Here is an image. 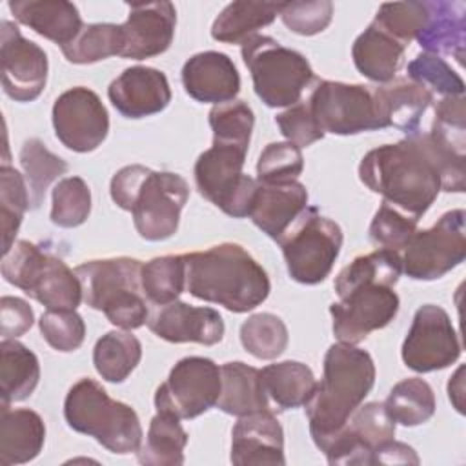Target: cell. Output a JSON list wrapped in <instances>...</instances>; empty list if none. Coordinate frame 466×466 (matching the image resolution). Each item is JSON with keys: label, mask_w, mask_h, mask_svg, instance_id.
<instances>
[{"label": "cell", "mask_w": 466, "mask_h": 466, "mask_svg": "<svg viewBox=\"0 0 466 466\" xmlns=\"http://www.w3.org/2000/svg\"><path fill=\"white\" fill-rule=\"evenodd\" d=\"M308 208V189L299 180L291 182H258L253 195L249 218L253 224L279 240L295 218Z\"/></svg>", "instance_id": "cell-24"}, {"label": "cell", "mask_w": 466, "mask_h": 466, "mask_svg": "<svg viewBox=\"0 0 466 466\" xmlns=\"http://www.w3.org/2000/svg\"><path fill=\"white\" fill-rule=\"evenodd\" d=\"M107 96L122 116L144 118L167 107L171 102V87L160 69L133 66L124 69L109 84Z\"/></svg>", "instance_id": "cell-21"}, {"label": "cell", "mask_w": 466, "mask_h": 466, "mask_svg": "<svg viewBox=\"0 0 466 466\" xmlns=\"http://www.w3.org/2000/svg\"><path fill=\"white\" fill-rule=\"evenodd\" d=\"M220 368L208 357H184L157 388L155 408L177 419H195L217 406Z\"/></svg>", "instance_id": "cell-13"}, {"label": "cell", "mask_w": 466, "mask_h": 466, "mask_svg": "<svg viewBox=\"0 0 466 466\" xmlns=\"http://www.w3.org/2000/svg\"><path fill=\"white\" fill-rule=\"evenodd\" d=\"M306 102L324 135H357L362 131L384 129L379 118L373 89L368 86L315 80Z\"/></svg>", "instance_id": "cell-12"}, {"label": "cell", "mask_w": 466, "mask_h": 466, "mask_svg": "<svg viewBox=\"0 0 466 466\" xmlns=\"http://www.w3.org/2000/svg\"><path fill=\"white\" fill-rule=\"evenodd\" d=\"M124 35L116 24H84L73 42L60 47L71 64H95L122 53Z\"/></svg>", "instance_id": "cell-39"}, {"label": "cell", "mask_w": 466, "mask_h": 466, "mask_svg": "<svg viewBox=\"0 0 466 466\" xmlns=\"http://www.w3.org/2000/svg\"><path fill=\"white\" fill-rule=\"evenodd\" d=\"M35 322L31 306L18 297H2L0 300V333L2 339H16L24 335Z\"/></svg>", "instance_id": "cell-53"}, {"label": "cell", "mask_w": 466, "mask_h": 466, "mask_svg": "<svg viewBox=\"0 0 466 466\" xmlns=\"http://www.w3.org/2000/svg\"><path fill=\"white\" fill-rule=\"evenodd\" d=\"M29 189L25 178L9 164L0 167V218H2V253L15 244V237L29 208Z\"/></svg>", "instance_id": "cell-42"}, {"label": "cell", "mask_w": 466, "mask_h": 466, "mask_svg": "<svg viewBox=\"0 0 466 466\" xmlns=\"http://www.w3.org/2000/svg\"><path fill=\"white\" fill-rule=\"evenodd\" d=\"M417 218L382 200L370 224V238L380 248L399 251L406 248V244L417 231Z\"/></svg>", "instance_id": "cell-47"}, {"label": "cell", "mask_w": 466, "mask_h": 466, "mask_svg": "<svg viewBox=\"0 0 466 466\" xmlns=\"http://www.w3.org/2000/svg\"><path fill=\"white\" fill-rule=\"evenodd\" d=\"M277 242L289 277L300 284L315 286L331 273L342 248V229L335 220L320 215L317 208L308 206Z\"/></svg>", "instance_id": "cell-9"}, {"label": "cell", "mask_w": 466, "mask_h": 466, "mask_svg": "<svg viewBox=\"0 0 466 466\" xmlns=\"http://www.w3.org/2000/svg\"><path fill=\"white\" fill-rule=\"evenodd\" d=\"M186 444L187 433L180 419L157 411L149 422L146 442L137 451V459L146 466H180L184 464Z\"/></svg>", "instance_id": "cell-34"}, {"label": "cell", "mask_w": 466, "mask_h": 466, "mask_svg": "<svg viewBox=\"0 0 466 466\" xmlns=\"http://www.w3.org/2000/svg\"><path fill=\"white\" fill-rule=\"evenodd\" d=\"M404 364L428 373L451 366L461 357V342L450 315L435 304L420 306L400 350Z\"/></svg>", "instance_id": "cell-15"}, {"label": "cell", "mask_w": 466, "mask_h": 466, "mask_svg": "<svg viewBox=\"0 0 466 466\" xmlns=\"http://www.w3.org/2000/svg\"><path fill=\"white\" fill-rule=\"evenodd\" d=\"M220 395L217 408L235 417L269 410V400L262 384L260 370L235 360L220 366Z\"/></svg>", "instance_id": "cell-29"}, {"label": "cell", "mask_w": 466, "mask_h": 466, "mask_svg": "<svg viewBox=\"0 0 466 466\" xmlns=\"http://www.w3.org/2000/svg\"><path fill=\"white\" fill-rule=\"evenodd\" d=\"M18 158L29 189L31 208H38L46 198L47 187L67 171V162L51 153L40 138L25 140Z\"/></svg>", "instance_id": "cell-37"}, {"label": "cell", "mask_w": 466, "mask_h": 466, "mask_svg": "<svg viewBox=\"0 0 466 466\" xmlns=\"http://www.w3.org/2000/svg\"><path fill=\"white\" fill-rule=\"evenodd\" d=\"M406 46L380 29L375 22H371L353 42L351 56L353 64L360 75L366 78L386 84L395 78Z\"/></svg>", "instance_id": "cell-30"}, {"label": "cell", "mask_w": 466, "mask_h": 466, "mask_svg": "<svg viewBox=\"0 0 466 466\" xmlns=\"http://www.w3.org/2000/svg\"><path fill=\"white\" fill-rule=\"evenodd\" d=\"M426 24L415 38L424 53L450 55L461 66L466 44V5L459 0L426 2Z\"/></svg>", "instance_id": "cell-26"}, {"label": "cell", "mask_w": 466, "mask_h": 466, "mask_svg": "<svg viewBox=\"0 0 466 466\" xmlns=\"http://www.w3.org/2000/svg\"><path fill=\"white\" fill-rule=\"evenodd\" d=\"M0 64L2 87L9 98L33 102L42 95L47 82V55L7 20H2L0 29Z\"/></svg>", "instance_id": "cell-17"}, {"label": "cell", "mask_w": 466, "mask_h": 466, "mask_svg": "<svg viewBox=\"0 0 466 466\" xmlns=\"http://www.w3.org/2000/svg\"><path fill=\"white\" fill-rule=\"evenodd\" d=\"M186 289L195 299L246 313L260 306L271 289L266 269L235 242L186 253Z\"/></svg>", "instance_id": "cell-2"}, {"label": "cell", "mask_w": 466, "mask_h": 466, "mask_svg": "<svg viewBox=\"0 0 466 466\" xmlns=\"http://www.w3.org/2000/svg\"><path fill=\"white\" fill-rule=\"evenodd\" d=\"M288 328L273 313H255L240 326V342L244 350L260 360H273L288 348Z\"/></svg>", "instance_id": "cell-41"}, {"label": "cell", "mask_w": 466, "mask_h": 466, "mask_svg": "<svg viewBox=\"0 0 466 466\" xmlns=\"http://www.w3.org/2000/svg\"><path fill=\"white\" fill-rule=\"evenodd\" d=\"M246 153L248 146L213 140L193 169L198 193L233 218L249 215L257 189V180L242 173Z\"/></svg>", "instance_id": "cell-10"}, {"label": "cell", "mask_w": 466, "mask_h": 466, "mask_svg": "<svg viewBox=\"0 0 466 466\" xmlns=\"http://www.w3.org/2000/svg\"><path fill=\"white\" fill-rule=\"evenodd\" d=\"M142 359V344L129 331H107L93 348L96 373L107 382H124Z\"/></svg>", "instance_id": "cell-35"}, {"label": "cell", "mask_w": 466, "mask_h": 466, "mask_svg": "<svg viewBox=\"0 0 466 466\" xmlns=\"http://www.w3.org/2000/svg\"><path fill=\"white\" fill-rule=\"evenodd\" d=\"M304 169V158L299 146L291 142L268 144L257 162L258 182H291Z\"/></svg>", "instance_id": "cell-48"}, {"label": "cell", "mask_w": 466, "mask_h": 466, "mask_svg": "<svg viewBox=\"0 0 466 466\" xmlns=\"http://www.w3.org/2000/svg\"><path fill=\"white\" fill-rule=\"evenodd\" d=\"M142 262L131 257L87 260L75 268L84 302L102 311L122 329H137L147 322L149 309L142 291Z\"/></svg>", "instance_id": "cell-6"}, {"label": "cell", "mask_w": 466, "mask_h": 466, "mask_svg": "<svg viewBox=\"0 0 466 466\" xmlns=\"http://www.w3.org/2000/svg\"><path fill=\"white\" fill-rule=\"evenodd\" d=\"M91 213V191L84 178L66 177L51 193V222L60 228H76Z\"/></svg>", "instance_id": "cell-43"}, {"label": "cell", "mask_w": 466, "mask_h": 466, "mask_svg": "<svg viewBox=\"0 0 466 466\" xmlns=\"http://www.w3.org/2000/svg\"><path fill=\"white\" fill-rule=\"evenodd\" d=\"M147 328L158 339L177 344L197 342L213 346L224 337V320L217 309L180 300L157 306L147 317Z\"/></svg>", "instance_id": "cell-20"}, {"label": "cell", "mask_w": 466, "mask_h": 466, "mask_svg": "<svg viewBox=\"0 0 466 466\" xmlns=\"http://www.w3.org/2000/svg\"><path fill=\"white\" fill-rule=\"evenodd\" d=\"M142 291L155 306H164L180 297L186 289L184 255H164L142 266Z\"/></svg>", "instance_id": "cell-40"}, {"label": "cell", "mask_w": 466, "mask_h": 466, "mask_svg": "<svg viewBox=\"0 0 466 466\" xmlns=\"http://www.w3.org/2000/svg\"><path fill=\"white\" fill-rule=\"evenodd\" d=\"M255 115L244 100H229L217 104L209 111V126L213 140L249 146Z\"/></svg>", "instance_id": "cell-46"}, {"label": "cell", "mask_w": 466, "mask_h": 466, "mask_svg": "<svg viewBox=\"0 0 466 466\" xmlns=\"http://www.w3.org/2000/svg\"><path fill=\"white\" fill-rule=\"evenodd\" d=\"M373 96L382 127H395L406 135L420 131V120L433 102V95L408 76L373 87Z\"/></svg>", "instance_id": "cell-25"}, {"label": "cell", "mask_w": 466, "mask_h": 466, "mask_svg": "<svg viewBox=\"0 0 466 466\" xmlns=\"http://www.w3.org/2000/svg\"><path fill=\"white\" fill-rule=\"evenodd\" d=\"M46 424L29 408L2 406L0 419V464L13 466L33 461L44 448Z\"/></svg>", "instance_id": "cell-28"}, {"label": "cell", "mask_w": 466, "mask_h": 466, "mask_svg": "<svg viewBox=\"0 0 466 466\" xmlns=\"http://www.w3.org/2000/svg\"><path fill=\"white\" fill-rule=\"evenodd\" d=\"M240 53L251 73L253 89L268 107H289L300 102L304 89L315 78L302 53L284 47L271 36L253 35L240 44Z\"/></svg>", "instance_id": "cell-8"}, {"label": "cell", "mask_w": 466, "mask_h": 466, "mask_svg": "<svg viewBox=\"0 0 466 466\" xmlns=\"http://www.w3.org/2000/svg\"><path fill=\"white\" fill-rule=\"evenodd\" d=\"M402 273V258L399 251L393 249H375L368 255H360L353 258L335 279L337 295L346 289L360 284V282H380L388 286H395Z\"/></svg>", "instance_id": "cell-38"}, {"label": "cell", "mask_w": 466, "mask_h": 466, "mask_svg": "<svg viewBox=\"0 0 466 466\" xmlns=\"http://www.w3.org/2000/svg\"><path fill=\"white\" fill-rule=\"evenodd\" d=\"M408 78L424 86L433 96H462L464 95V82L462 78L451 69V66L431 53H419L408 64Z\"/></svg>", "instance_id": "cell-44"}, {"label": "cell", "mask_w": 466, "mask_h": 466, "mask_svg": "<svg viewBox=\"0 0 466 466\" xmlns=\"http://www.w3.org/2000/svg\"><path fill=\"white\" fill-rule=\"evenodd\" d=\"M282 2H248L228 4L211 25V36L224 44H244L258 29L269 25L280 13Z\"/></svg>", "instance_id": "cell-32"}, {"label": "cell", "mask_w": 466, "mask_h": 466, "mask_svg": "<svg viewBox=\"0 0 466 466\" xmlns=\"http://www.w3.org/2000/svg\"><path fill=\"white\" fill-rule=\"evenodd\" d=\"M375 384V364L355 344H333L324 355V375L306 404L309 435L319 450L335 437Z\"/></svg>", "instance_id": "cell-3"}, {"label": "cell", "mask_w": 466, "mask_h": 466, "mask_svg": "<svg viewBox=\"0 0 466 466\" xmlns=\"http://www.w3.org/2000/svg\"><path fill=\"white\" fill-rule=\"evenodd\" d=\"M64 417L71 430L93 437L111 453H135L142 446L144 433L137 411L111 399L93 379H80L69 388Z\"/></svg>", "instance_id": "cell-5"}, {"label": "cell", "mask_w": 466, "mask_h": 466, "mask_svg": "<svg viewBox=\"0 0 466 466\" xmlns=\"http://www.w3.org/2000/svg\"><path fill=\"white\" fill-rule=\"evenodd\" d=\"M40 379L36 355L16 339L0 342V395L2 406L27 399Z\"/></svg>", "instance_id": "cell-31"}, {"label": "cell", "mask_w": 466, "mask_h": 466, "mask_svg": "<svg viewBox=\"0 0 466 466\" xmlns=\"http://www.w3.org/2000/svg\"><path fill=\"white\" fill-rule=\"evenodd\" d=\"M182 84L197 102L217 106L235 100L240 91V75L226 53L202 51L182 66Z\"/></svg>", "instance_id": "cell-23"}, {"label": "cell", "mask_w": 466, "mask_h": 466, "mask_svg": "<svg viewBox=\"0 0 466 466\" xmlns=\"http://www.w3.org/2000/svg\"><path fill=\"white\" fill-rule=\"evenodd\" d=\"M275 122H277L280 133L288 138V142H291L299 147H308L324 137V133L317 126L306 100L297 102V104L289 106L286 111L279 113L275 116Z\"/></svg>", "instance_id": "cell-52"}, {"label": "cell", "mask_w": 466, "mask_h": 466, "mask_svg": "<svg viewBox=\"0 0 466 466\" xmlns=\"http://www.w3.org/2000/svg\"><path fill=\"white\" fill-rule=\"evenodd\" d=\"M426 2H386L379 7L373 22L400 44L408 46L426 24Z\"/></svg>", "instance_id": "cell-45"}, {"label": "cell", "mask_w": 466, "mask_h": 466, "mask_svg": "<svg viewBox=\"0 0 466 466\" xmlns=\"http://www.w3.org/2000/svg\"><path fill=\"white\" fill-rule=\"evenodd\" d=\"M419 464L415 450L404 442L391 439L373 453V464Z\"/></svg>", "instance_id": "cell-54"}, {"label": "cell", "mask_w": 466, "mask_h": 466, "mask_svg": "<svg viewBox=\"0 0 466 466\" xmlns=\"http://www.w3.org/2000/svg\"><path fill=\"white\" fill-rule=\"evenodd\" d=\"M127 7V20L120 24L124 35L120 56L144 60L167 51L177 25L175 5L171 2H131Z\"/></svg>", "instance_id": "cell-19"}, {"label": "cell", "mask_w": 466, "mask_h": 466, "mask_svg": "<svg viewBox=\"0 0 466 466\" xmlns=\"http://www.w3.org/2000/svg\"><path fill=\"white\" fill-rule=\"evenodd\" d=\"M437 140L464 153V133H466V109L462 96H442L435 102L431 127L428 131Z\"/></svg>", "instance_id": "cell-50"}, {"label": "cell", "mask_w": 466, "mask_h": 466, "mask_svg": "<svg viewBox=\"0 0 466 466\" xmlns=\"http://www.w3.org/2000/svg\"><path fill=\"white\" fill-rule=\"evenodd\" d=\"M7 7L20 24L60 47L73 42L84 27L78 7L66 0H16Z\"/></svg>", "instance_id": "cell-27"}, {"label": "cell", "mask_w": 466, "mask_h": 466, "mask_svg": "<svg viewBox=\"0 0 466 466\" xmlns=\"http://www.w3.org/2000/svg\"><path fill=\"white\" fill-rule=\"evenodd\" d=\"M229 459L237 466L286 464L284 431L269 410L238 417L231 431Z\"/></svg>", "instance_id": "cell-22"}, {"label": "cell", "mask_w": 466, "mask_h": 466, "mask_svg": "<svg viewBox=\"0 0 466 466\" xmlns=\"http://www.w3.org/2000/svg\"><path fill=\"white\" fill-rule=\"evenodd\" d=\"M400 306L393 286L380 282H360L339 295L329 306L333 335L339 342L359 344L371 331L386 328Z\"/></svg>", "instance_id": "cell-14"}, {"label": "cell", "mask_w": 466, "mask_h": 466, "mask_svg": "<svg viewBox=\"0 0 466 466\" xmlns=\"http://www.w3.org/2000/svg\"><path fill=\"white\" fill-rule=\"evenodd\" d=\"M38 326L46 342L62 353L78 350L86 339V322L75 309H47Z\"/></svg>", "instance_id": "cell-49"}, {"label": "cell", "mask_w": 466, "mask_h": 466, "mask_svg": "<svg viewBox=\"0 0 466 466\" xmlns=\"http://www.w3.org/2000/svg\"><path fill=\"white\" fill-rule=\"evenodd\" d=\"M280 20L284 25L302 36L322 33L333 16V4L329 0H295L282 2Z\"/></svg>", "instance_id": "cell-51"}, {"label": "cell", "mask_w": 466, "mask_h": 466, "mask_svg": "<svg viewBox=\"0 0 466 466\" xmlns=\"http://www.w3.org/2000/svg\"><path fill=\"white\" fill-rule=\"evenodd\" d=\"M382 404L395 424L399 422L408 428L430 420L437 406L431 386L419 377H410L397 382Z\"/></svg>", "instance_id": "cell-36"}, {"label": "cell", "mask_w": 466, "mask_h": 466, "mask_svg": "<svg viewBox=\"0 0 466 466\" xmlns=\"http://www.w3.org/2000/svg\"><path fill=\"white\" fill-rule=\"evenodd\" d=\"M395 437V420L382 402L360 404L348 424L320 450L329 464H373V453Z\"/></svg>", "instance_id": "cell-18"}, {"label": "cell", "mask_w": 466, "mask_h": 466, "mask_svg": "<svg viewBox=\"0 0 466 466\" xmlns=\"http://www.w3.org/2000/svg\"><path fill=\"white\" fill-rule=\"evenodd\" d=\"M266 395L279 410L306 406L317 390L313 371L299 360H282L260 370Z\"/></svg>", "instance_id": "cell-33"}, {"label": "cell", "mask_w": 466, "mask_h": 466, "mask_svg": "<svg viewBox=\"0 0 466 466\" xmlns=\"http://www.w3.org/2000/svg\"><path fill=\"white\" fill-rule=\"evenodd\" d=\"M466 257V211H446L431 228L415 231L404 248L402 271L413 280H435Z\"/></svg>", "instance_id": "cell-11"}, {"label": "cell", "mask_w": 466, "mask_h": 466, "mask_svg": "<svg viewBox=\"0 0 466 466\" xmlns=\"http://www.w3.org/2000/svg\"><path fill=\"white\" fill-rule=\"evenodd\" d=\"M462 375H464V366H459V370L453 373V377H450V382H448V395H450V400L453 402L455 410L459 413H464V380H462Z\"/></svg>", "instance_id": "cell-55"}, {"label": "cell", "mask_w": 466, "mask_h": 466, "mask_svg": "<svg viewBox=\"0 0 466 466\" xmlns=\"http://www.w3.org/2000/svg\"><path fill=\"white\" fill-rule=\"evenodd\" d=\"M109 193L120 209L131 211L138 235L158 242L177 233L189 186L178 173L131 164L113 175Z\"/></svg>", "instance_id": "cell-4"}, {"label": "cell", "mask_w": 466, "mask_h": 466, "mask_svg": "<svg viewBox=\"0 0 466 466\" xmlns=\"http://www.w3.org/2000/svg\"><path fill=\"white\" fill-rule=\"evenodd\" d=\"M2 277L47 309H76L84 300L76 273L29 240H16L4 255Z\"/></svg>", "instance_id": "cell-7"}, {"label": "cell", "mask_w": 466, "mask_h": 466, "mask_svg": "<svg viewBox=\"0 0 466 466\" xmlns=\"http://www.w3.org/2000/svg\"><path fill=\"white\" fill-rule=\"evenodd\" d=\"M53 127L56 138L71 151H95L107 137L109 115L100 96L76 86L64 91L53 104Z\"/></svg>", "instance_id": "cell-16"}, {"label": "cell", "mask_w": 466, "mask_h": 466, "mask_svg": "<svg viewBox=\"0 0 466 466\" xmlns=\"http://www.w3.org/2000/svg\"><path fill=\"white\" fill-rule=\"evenodd\" d=\"M360 182L384 202L420 218L442 191V175L428 135L419 131L397 144L368 151L359 164Z\"/></svg>", "instance_id": "cell-1"}]
</instances>
